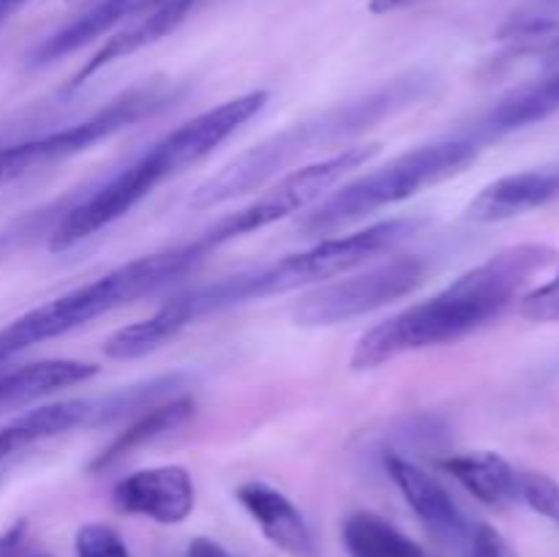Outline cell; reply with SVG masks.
I'll return each mask as SVG.
<instances>
[{"label":"cell","instance_id":"6da1fadb","mask_svg":"<svg viewBox=\"0 0 559 557\" xmlns=\"http://www.w3.org/2000/svg\"><path fill=\"white\" fill-rule=\"evenodd\" d=\"M424 218L418 216L385 218V222L369 224V227L355 229L349 235L320 238L309 249L293 251V254L267 262V265L186 289V293H178L167 304L158 306L145 320L118 328L104 342V355L112 360L145 358V355L156 353L164 344L178 339L186 328L197 325L207 317L254 304V300L287 295L293 289L317 287V284L342 276V273L369 265L377 257L391 254L399 246L407 244L413 235L424 229Z\"/></svg>","mask_w":559,"mask_h":557},{"label":"cell","instance_id":"7a4b0ae2","mask_svg":"<svg viewBox=\"0 0 559 557\" xmlns=\"http://www.w3.org/2000/svg\"><path fill=\"white\" fill-rule=\"evenodd\" d=\"M555 257L557 249L546 244H516L495 251L431 298L418 300L366 331L355 344L349 364L355 371H369L407 353L469 336L497 320Z\"/></svg>","mask_w":559,"mask_h":557},{"label":"cell","instance_id":"3957f363","mask_svg":"<svg viewBox=\"0 0 559 557\" xmlns=\"http://www.w3.org/2000/svg\"><path fill=\"white\" fill-rule=\"evenodd\" d=\"M267 102H271L267 91L240 93V96L227 98V102L194 115L178 129L164 134L134 162L115 173L107 183H102L91 194L82 197L80 202L66 208L63 216L49 233V251L58 254V251L74 249L76 244L93 238L109 224L120 222L158 186L211 156L235 131H240L251 118H257L267 107Z\"/></svg>","mask_w":559,"mask_h":557},{"label":"cell","instance_id":"277c9868","mask_svg":"<svg viewBox=\"0 0 559 557\" xmlns=\"http://www.w3.org/2000/svg\"><path fill=\"white\" fill-rule=\"evenodd\" d=\"M429 85L431 80L426 74L407 71L396 80L382 82L374 91L333 104L322 112L309 115V118L265 137L254 147L224 164L216 175L202 180L191 191L189 208L207 211V208H218L224 202H233L235 197L262 189L276 175H282L289 164L304 158L306 153L317 151V147L336 145V142L349 140L355 134H364V131L374 129L382 120H391L393 115L415 107L429 93Z\"/></svg>","mask_w":559,"mask_h":557},{"label":"cell","instance_id":"5b68a950","mask_svg":"<svg viewBox=\"0 0 559 557\" xmlns=\"http://www.w3.org/2000/svg\"><path fill=\"white\" fill-rule=\"evenodd\" d=\"M213 251H218L216 240L211 238L207 229H202L186 244L123 262V265L25 311L9 325L0 328V366L38 344L69 336V333L91 325L98 317H107L123 306L136 304L140 298L162 293L169 284L180 282L186 273L197 271Z\"/></svg>","mask_w":559,"mask_h":557},{"label":"cell","instance_id":"8992f818","mask_svg":"<svg viewBox=\"0 0 559 557\" xmlns=\"http://www.w3.org/2000/svg\"><path fill=\"white\" fill-rule=\"evenodd\" d=\"M480 151L484 145L467 129L424 142L322 197L314 208H309V213L298 218V229L309 238H331L333 233L364 222L371 213L402 205L420 191L456 178L469 164L478 162Z\"/></svg>","mask_w":559,"mask_h":557},{"label":"cell","instance_id":"52a82bcc","mask_svg":"<svg viewBox=\"0 0 559 557\" xmlns=\"http://www.w3.org/2000/svg\"><path fill=\"white\" fill-rule=\"evenodd\" d=\"M173 85H156V82L136 85L87 118L63 126V129L58 126L52 131L25 137V140L0 142V186L16 183L27 175L44 173L55 164L69 162V158L96 147L98 142L112 140L120 131L164 112L167 107H173Z\"/></svg>","mask_w":559,"mask_h":557},{"label":"cell","instance_id":"ba28073f","mask_svg":"<svg viewBox=\"0 0 559 557\" xmlns=\"http://www.w3.org/2000/svg\"><path fill=\"white\" fill-rule=\"evenodd\" d=\"M429 276V260L396 254L364 271H349L317 284L293 306V320L304 328H331L380 311L413 295Z\"/></svg>","mask_w":559,"mask_h":557},{"label":"cell","instance_id":"9c48e42d","mask_svg":"<svg viewBox=\"0 0 559 557\" xmlns=\"http://www.w3.org/2000/svg\"><path fill=\"white\" fill-rule=\"evenodd\" d=\"M377 151H380V145H353L342 147V151L331 153L325 158H317L311 164H304V167L282 175L276 183L267 186L249 205L235 208L233 213H224L213 224L222 233L224 244H235V240L246 238L251 233H260V229L271 227V224L282 222V218L309 211L322 197L331 194V189H336L349 173L371 162Z\"/></svg>","mask_w":559,"mask_h":557},{"label":"cell","instance_id":"30bf717a","mask_svg":"<svg viewBox=\"0 0 559 557\" xmlns=\"http://www.w3.org/2000/svg\"><path fill=\"white\" fill-rule=\"evenodd\" d=\"M385 470L407 500V506L415 511V517L420 519V524L429 530L431 538L437 544L462 552L473 522L462 511V506L453 500L451 491L429 470H424L418 462L402 457V453H388Z\"/></svg>","mask_w":559,"mask_h":557},{"label":"cell","instance_id":"8fae6325","mask_svg":"<svg viewBox=\"0 0 559 557\" xmlns=\"http://www.w3.org/2000/svg\"><path fill=\"white\" fill-rule=\"evenodd\" d=\"M112 502L118 511L131 517H145L158 524H180L194 511V478L180 464L134 470L112 486Z\"/></svg>","mask_w":559,"mask_h":557},{"label":"cell","instance_id":"7c38bea8","mask_svg":"<svg viewBox=\"0 0 559 557\" xmlns=\"http://www.w3.org/2000/svg\"><path fill=\"white\" fill-rule=\"evenodd\" d=\"M559 200V162L502 175L469 200L464 216L478 224H497L524 216Z\"/></svg>","mask_w":559,"mask_h":557},{"label":"cell","instance_id":"4fadbf2b","mask_svg":"<svg viewBox=\"0 0 559 557\" xmlns=\"http://www.w3.org/2000/svg\"><path fill=\"white\" fill-rule=\"evenodd\" d=\"M202 3H205V0H164V3H158L156 9H151L147 14L136 16L131 25H126L123 31L109 36L107 42L80 66V71L71 76L69 91L82 87L87 80H93L98 71L107 69V66L131 58V55L158 44L162 38L173 36V33L178 31Z\"/></svg>","mask_w":559,"mask_h":557},{"label":"cell","instance_id":"5bb4252c","mask_svg":"<svg viewBox=\"0 0 559 557\" xmlns=\"http://www.w3.org/2000/svg\"><path fill=\"white\" fill-rule=\"evenodd\" d=\"M235 497L276 549L293 557H314L317 546L309 522L284 491L265 481H243Z\"/></svg>","mask_w":559,"mask_h":557},{"label":"cell","instance_id":"9a60e30c","mask_svg":"<svg viewBox=\"0 0 559 557\" xmlns=\"http://www.w3.org/2000/svg\"><path fill=\"white\" fill-rule=\"evenodd\" d=\"M197 413V402L189 393H175V396L162 399V402L151 404V407L140 410L136 415H131V424L123 431L112 437L102 451L96 453L87 470L93 475H102L107 470L118 467L123 459L134 457L136 451H142L145 446H153L162 437L173 435L180 426L189 424Z\"/></svg>","mask_w":559,"mask_h":557},{"label":"cell","instance_id":"2e32d148","mask_svg":"<svg viewBox=\"0 0 559 557\" xmlns=\"http://www.w3.org/2000/svg\"><path fill=\"white\" fill-rule=\"evenodd\" d=\"M158 3H164V0H98L96 5L82 11V14L76 16V20H71L69 25H63L60 31H55L52 36L44 38L41 44H36L31 58H27V66L41 69V66L58 63L60 58L76 52V49H82L85 44L96 42V38H102L104 33H109L112 27L147 14V11L156 9Z\"/></svg>","mask_w":559,"mask_h":557},{"label":"cell","instance_id":"e0dca14e","mask_svg":"<svg viewBox=\"0 0 559 557\" xmlns=\"http://www.w3.org/2000/svg\"><path fill=\"white\" fill-rule=\"evenodd\" d=\"M440 467L453 481H459L475 500L486 502V506L506 508L511 502H519L522 473L508 459H502L500 453H451V457L440 459Z\"/></svg>","mask_w":559,"mask_h":557},{"label":"cell","instance_id":"ac0fdd59","mask_svg":"<svg viewBox=\"0 0 559 557\" xmlns=\"http://www.w3.org/2000/svg\"><path fill=\"white\" fill-rule=\"evenodd\" d=\"M342 541L349 557H429L420 544L374 511H355L344 519Z\"/></svg>","mask_w":559,"mask_h":557},{"label":"cell","instance_id":"d6986e66","mask_svg":"<svg viewBox=\"0 0 559 557\" xmlns=\"http://www.w3.org/2000/svg\"><path fill=\"white\" fill-rule=\"evenodd\" d=\"M76 557H131L123 535L104 522H87L74 535Z\"/></svg>","mask_w":559,"mask_h":557},{"label":"cell","instance_id":"ffe728a7","mask_svg":"<svg viewBox=\"0 0 559 557\" xmlns=\"http://www.w3.org/2000/svg\"><path fill=\"white\" fill-rule=\"evenodd\" d=\"M519 502L533 508L544 519L559 528V484L544 473H522L519 481Z\"/></svg>","mask_w":559,"mask_h":557},{"label":"cell","instance_id":"44dd1931","mask_svg":"<svg viewBox=\"0 0 559 557\" xmlns=\"http://www.w3.org/2000/svg\"><path fill=\"white\" fill-rule=\"evenodd\" d=\"M462 557H519V555L495 524L473 522L467 541H464L462 546Z\"/></svg>","mask_w":559,"mask_h":557},{"label":"cell","instance_id":"7402d4cb","mask_svg":"<svg viewBox=\"0 0 559 557\" xmlns=\"http://www.w3.org/2000/svg\"><path fill=\"white\" fill-rule=\"evenodd\" d=\"M519 311L533 322H559V273L551 282L530 289L522 298Z\"/></svg>","mask_w":559,"mask_h":557},{"label":"cell","instance_id":"603a6c76","mask_svg":"<svg viewBox=\"0 0 559 557\" xmlns=\"http://www.w3.org/2000/svg\"><path fill=\"white\" fill-rule=\"evenodd\" d=\"M22 538H25V522L5 530V533L0 535V557H16V552H20L22 546Z\"/></svg>","mask_w":559,"mask_h":557},{"label":"cell","instance_id":"cb8c5ba5","mask_svg":"<svg viewBox=\"0 0 559 557\" xmlns=\"http://www.w3.org/2000/svg\"><path fill=\"white\" fill-rule=\"evenodd\" d=\"M189 557H233L222 544L211 538H194L189 546Z\"/></svg>","mask_w":559,"mask_h":557},{"label":"cell","instance_id":"d4e9b609","mask_svg":"<svg viewBox=\"0 0 559 557\" xmlns=\"http://www.w3.org/2000/svg\"><path fill=\"white\" fill-rule=\"evenodd\" d=\"M415 3H420V0H371L369 11L371 14H391V11H402Z\"/></svg>","mask_w":559,"mask_h":557},{"label":"cell","instance_id":"484cf974","mask_svg":"<svg viewBox=\"0 0 559 557\" xmlns=\"http://www.w3.org/2000/svg\"><path fill=\"white\" fill-rule=\"evenodd\" d=\"M27 3H31V0H0V27H3L5 22L16 14V11L25 9Z\"/></svg>","mask_w":559,"mask_h":557},{"label":"cell","instance_id":"4316f807","mask_svg":"<svg viewBox=\"0 0 559 557\" xmlns=\"http://www.w3.org/2000/svg\"><path fill=\"white\" fill-rule=\"evenodd\" d=\"M38 557H49V555H38Z\"/></svg>","mask_w":559,"mask_h":557}]
</instances>
